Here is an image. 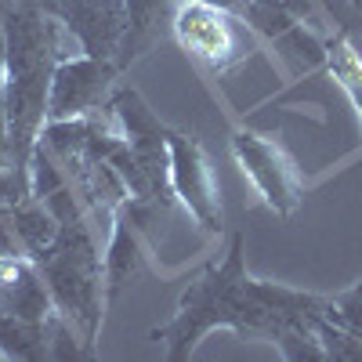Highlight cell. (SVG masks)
<instances>
[{
	"label": "cell",
	"instance_id": "obj_1",
	"mask_svg": "<svg viewBox=\"0 0 362 362\" xmlns=\"http://www.w3.org/2000/svg\"><path fill=\"white\" fill-rule=\"evenodd\" d=\"M322 315H334L329 297L254 279L243 257V232H235L225 261L203 268L196 283H189L181 293L170 322L156 326L148 337L163 341L170 362H185L196 355L199 341L214 329L276 341L283 329L315 326Z\"/></svg>",
	"mask_w": 362,
	"mask_h": 362
},
{
	"label": "cell",
	"instance_id": "obj_2",
	"mask_svg": "<svg viewBox=\"0 0 362 362\" xmlns=\"http://www.w3.org/2000/svg\"><path fill=\"white\" fill-rule=\"evenodd\" d=\"M80 47L73 29L33 0H18L4 8V116L11 141V167L0 174H15L29 181V156L47 124L51 76L62 58Z\"/></svg>",
	"mask_w": 362,
	"mask_h": 362
},
{
	"label": "cell",
	"instance_id": "obj_3",
	"mask_svg": "<svg viewBox=\"0 0 362 362\" xmlns=\"http://www.w3.org/2000/svg\"><path fill=\"white\" fill-rule=\"evenodd\" d=\"M33 264L40 268V276L51 290L54 312L95 351L109 305H105V268H102L95 232L87 225V214L62 218L58 239Z\"/></svg>",
	"mask_w": 362,
	"mask_h": 362
},
{
	"label": "cell",
	"instance_id": "obj_4",
	"mask_svg": "<svg viewBox=\"0 0 362 362\" xmlns=\"http://www.w3.org/2000/svg\"><path fill=\"white\" fill-rule=\"evenodd\" d=\"M250 33L254 29L225 8L199 4V0H177L174 37L206 69L221 73V69L235 66L250 47Z\"/></svg>",
	"mask_w": 362,
	"mask_h": 362
},
{
	"label": "cell",
	"instance_id": "obj_5",
	"mask_svg": "<svg viewBox=\"0 0 362 362\" xmlns=\"http://www.w3.org/2000/svg\"><path fill=\"white\" fill-rule=\"evenodd\" d=\"M232 156L254 185V192L264 199V206H272L279 218H293V210L305 199V181H300V170L286 148L279 141H272L268 134L235 131Z\"/></svg>",
	"mask_w": 362,
	"mask_h": 362
},
{
	"label": "cell",
	"instance_id": "obj_6",
	"mask_svg": "<svg viewBox=\"0 0 362 362\" xmlns=\"http://www.w3.org/2000/svg\"><path fill=\"white\" fill-rule=\"evenodd\" d=\"M167 148H170V189L174 199L185 206V214L203 228V232H221L225 210L218 196V181L210 170V160L203 145L192 134L167 131Z\"/></svg>",
	"mask_w": 362,
	"mask_h": 362
},
{
	"label": "cell",
	"instance_id": "obj_7",
	"mask_svg": "<svg viewBox=\"0 0 362 362\" xmlns=\"http://www.w3.org/2000/svg\"><path fill=\"white\" fill-rule=\"evenodd\" d=\"M116 80V62L112 58H95V54H69L54 66L51 76V95H47V119H80L95 116Z\"/></svg>",
	"mask_w": 362,
	"mask_h": 362
},
{
	"label": "cell",
	"instance_id": "obj_8",
	"mask_svg": "<svg viewBox=\"0 0 362 362\" xmlns=\"http://www.w3.org/2000/svg\"><path fill=\"white\" fill-rule=\"evenodd\" d=\"M148 257H153L148 239L141 235V228L134 225V218L127 214L124 206H119L116 218H112L109 247H105V254H102V268H105V305H112V300L119 297V290L145 276V272H148Z\"/></svg>",
	"mask_w": 362,
	"mask_h": 362
},
{
	"label": "cell",
	"instance_id": "obj_9",
	"mask_svg": "<svg viewBox=\"0 0 362 362\" xmlns=\"http://www.w3.org/2000/svg\"><path fill=\"white\" fill-rule=\"evenodd\" d=\"M124 8H127V33L116 54V69L138 58L148 44H156L163 37V25L174 29V11H177L174 0H124Z\"/></svg>",
	"mask_w": 362,
	"mask_h": 362
},
{
	"label": "cell",
	"instance_id": "obj_10",
	"mask_svg": "<svg viewBox=\"0 0 362 362\" xmlns=\"http://www.w3.org/2000/svg\"><path fill=\"white\" fill-rule=\"evenodd\" d=\"M0 355L18 362H44L51 351V322H29L0 308Z\"/></svg>",
	"mask_w": 362,
	"mask_h": 362
},
{
	"label": "cell",
	"instance_id": "obj_11",
	"mask_svg": "<svg viewBox=\"0 0 362 362\" xmlns=\"http://www.w3.org/2000/svg\"><path fill=\"white\" fill-rule=\"evenodd\" d=\"M326 69L334 73V80L344 87V95L355 102L358 124H362V58L351 51V44L341 33L326 37Z\"/></svg>",
	"mask_w": 362,
	"mask_h": 362
},
{
	"label": "cell",
	"instance_id": "obj_12",
	"mask_svg": "<svg viewBox=\"0 0 362 362\" xmlns=\"http://www.w3.org/2000/svg\"><path fill=\"white\" fill-rule=\"evenodd\" d=\"M329 308H334V319L355 334H362V279L341 293H329Z\"/></svg>",
	"mask_w": 362,
	"mask_h": 362
},
{
	"label": "cell",
	"instance_id": "obj_13",
	"mask_svg": "<svg viewBox=\"0 0 362 362\" xmlns=\"http://www.w3.org/2000/svg\"><path fill=\"white\" fill-rule=\"evenodd\" d=\"M279 4H283V8L300 22V25H308L312 33H319L322 40L329 37V33H326V25H322V22H326V8H322V0H279Z\"/></svg>",
	"mask_w": 362,
	"mask_h": 362
},
{
	"label": "cell",
	"instance_id": "obj_14",
	"mask_svg": "<svg viewBox=\"0 0 362 362\" xmlns=\"http://www.w3.org/2000/svg\"><path fill=\"white\" fill-rule=\"evenodd\" d=\"M199 4L225 8V11H232V15H239V18H243V11H247V0H199Z\"/></svg>",
	"mask_w": 362,
	"mask_h": 362
},
{
	"label": "cell",
	"instance_id": "obj_15",
	"mask_svg": "<svg viewBox=\"0 0 362 362\" xmlns=\"http://www.w3.org/2000/svg\"><path fill=\"white\" fill-rule=\"evenodd\" d=\"M0 98H4V8H0Z\"/></svg>",
	"mask_w": 362,
	"mask_h": 362
},
{
	"label": "cell",
	"instance_id": "obj_16",
	"mask_svg": "<svg viewBox=\"0 0 362 362\" xmlns=\"http://www.w3.org/2000/svg\"><path fill=\"white\" fill-rule=\"evenodd\" d=\"M348 4H355V8H362V0H348Z\"/></svg>",
	"mask_w": 362,
	"mask_h": 362
},
{
	"label": "cell",
	"instance_id": "obj_17",
	"mask_svg": "<svg viewBox=\"0 0 362 362\" xmlns=\"http://www.w3.org/2000/svg\"><path fill=\"white\" fill-rule=\"evenodd\" d=\"M0 358H4V355H0Z\"/></svg>",
	"mask_w": 362,
	"mask_h": 362
}]
</instances>
